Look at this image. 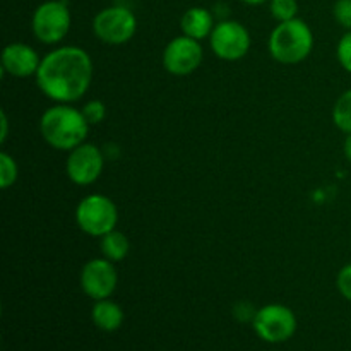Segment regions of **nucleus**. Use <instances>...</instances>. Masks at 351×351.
<instances>
[{"label":"nucleus","mask_w":351,"mask_h":351,"mask_svg":"<svg viewBox=\"0 0 351 351\" xmlns=\"http://www.w3.org/2000/svg\"><path fill=\"white\" fill-rule=\"evenodd\" d=\"M36 84L55 103L79 101L93 81V60L88 51L75 45L51 50L41 58Z\"/></svg>","instance_id":"1"},{"label":"nucleus","mask_w":351,"mask_h":351,"mask_svg":"<svg viewBox=\"0 0 351 351\" xmlns=\"http://www.w3.org/2000/svg\"><path fill=\"white\" fill-rule=\"evenodd\" d=\"M41 137L48 146L58 151H72L81 146L89 132V123L82 115V110L67 103H57L45 110L40 119Z\"/></svg>","instance_id":"2"},{"label":"nucleus","mask_w":351,"mask_h":351,"mask_svg":"<svg viewBox=\"0 0 351 351\" xmlns=\"http://www.w3.org/2000/svg\"><path fill=\"white\" fill-rule=\"evenodd\" d=\"M314 48V33L305 21L295 19L280 23L269 34L267 50L271 57L283 65L304 62Z\"/></svg>","instance_id":"3"},{"label":"nucleus","mask_w":351,"mask_h":351,"mask_svg":"<svg viewBox=\"0 0 351 351\" xmlns=\"http://www.w3.org/2000/svg\"><path fill=\"white\" fill-rule=\"evenodd\" d=\"M75 223L86 235L101 239L117 228L119 209L106 195L89 194L82 197L75 208Z\"/></svg>","instance_id":"4"},{"label":"nucleus","mask_w":351,"mask_h":351,"mask_svg":"<svg viewBox=\"0 0 351 351\" xmlns=\"http://www.w3.org/2000/svg\"><path fill=\"white\" fill-rule=\"evenodd\" d=\"M71 10L67 0H47L34 9L31 29L34 38L45 45H57L71 29Z\"/></svg>","instance_id":"5"},{"label":"nucleus","mask_w":351,"mask_h":351,"mask_svg":"<svg viewBox=\"0 0 351 351\" xmlns=\"http://www.w3.org/2000/svg\"><path fill=\"white\" fill-rule=\"evenodd\" d=\"M137 17L123 5L105 7L93 19V33L106 45H123L134 38Z\"/></svg>","instance_id":"6"},{"label":"nucleus","mask_w":351,"mask_h":351,"mask_svg":"<svg viewBox=\"0 0 351 351\" xmlns=\"http://www.w3.org/2000/svg\"><path fill=\"white\" fill-rule=\"evenodd\" d=\"M252 328L267 343H285L297 331V317L287 305L269 304L257 311Z\"/></svg>","instance_id":"7"},{"label":"nucleus","mask_w":351,"mask_h":351,"mask_svg":"<svg viewBox=\"0 0 351 351\" xmlns=\"http://www.w3.org/2000/svg\"><path fill=\"white\" fill-rule=\"evenodd\" d=\"M250 33L239 21H219L209 36L213 53L226 62H235L245 57L250 50Z\"/></svg>","instance_id":"8"},{"label":"nucleus","mask_w":351,"mask_h":351,"mask_svg":"<svg viewBox=\"0 0 351 351\" xmlns=\"http://www.w3.org/2000/svg\"><path fill=\"white\" fill-rule=\"evenodd\" d=\"M103 167H105V156H103L101 149L95 144L82 143L81 146L69 151L65 171L72 184L86 187L98 180Z\"/></svg>","instance_id":"9"},{"label":"nucleus","mask_w":351,"mask_h":351,"mask_svg":"<svg viewBox=\"0 0 351 351\" xmlns=\"http://www.w3.org/2000/svg\"><path fill=\"white\" fill-rule=\"evenodd\" d=\"M204 51L201 41L191 36L173 38L163 50V67L173 75H189L202 64Z\"/></svg>","instance_id":"10"},{"label":"nucleus","mask_w":351,"mask_h":351,"mask_svg":"<svg viewBox=\"0 0 351 351\" xmlns=\"http://www.w3.org/2000/svg\"><path fill=\"white\" fill-rule=\"evenodd\" d=\"M115 263L105 259V257H96L88 261L81 269V288L89 298L93 300H103L110 298L119 285V274H117Z\"/></svg>","instance_id":"11"},{"label":"nucleus","mask_w":351,"mask_h":351,"mask_svg":"<svg viewBox=\"0 0 351 351\" xmlns=\"http://www.w3.org/2000/svg\"><path fill=\"white\" fill-rule=\"evenodd\" d=\"M41 58L33 47L26 43H10L2 51V72L12 77L24 79L29 75H36L40 69Z\"/></svg>","instance_id":"12"},{"label":"nucleus","mask_w":351,"mask_h":351,"mask_svg":"<svg viewBox=\"0 0 351 351\" xmlns=\"http://www.w3.org/2000/svg\"><path fill=\"white\" fill-rule=\"evenodd\" d=\"M215 26V17L206 7H191V9L185 10L180 19L182 33L197 41L211 36Z\"/></svg>","instance_id":"13"},{"label":"nucleus","mask_w":351,"mask_h":351,"mask_svg":"<svg viewBox=\"0 0 351 351\" xmlns=\"http://www.w3.org/2000/svg\"><path fill=\"white\" fill-rule=\"evenodd\" d=\"M91 319L98 329L113 332L123 324V311L119 304L112 302L110 298H103V300H96L93 305Z\"/></svg>","instance_id":"14"},{"label":"nucleus","mask_w":351,"mask_h":351,"mask_svg":"<svg viewBox=\"0 0 351 351\" xmlns=\"http://www.w3.org/2000/svg\"><path fill=\"white\" fill-rule=\"evenodd\" d=\"M99 249L105 259L112 261V263H120L127 257L130 250L129 239L123 235L119 230H113V232L106 233L101 237V243H99Z\"/></svg>","instance_id":"15"},{"label":"nucleus","mask_w":351,"mask_h":351,"mask_svg":"<svg viewBox=\"0 0 351 351\" xmlns=\"http://www.w3.org/2000/svg\"><path fill=\"white\" fill-rule=\"evenodd\" d=\"M332 120L341 132L351 134V89L343 93L332 108Z\"/></svg>","instance_id":"16"},{"label":"nucleus","mask_w":351,"mask_h":351,"mask_svg":"<svg viewBox=\"0 0 351 351\" xmlns=\"http://www.w3.org/2000/svg\"><path fill=\"white\" fill-rule=\"evenodd\" d=\"M269 10L271 16L278 23H285V21H290L297 17L298 2L297 0H269Z\"/></svg>","instance_id":"17"},{"label":"nucleus","mask_w":351,"mask_h":351,"mask_svg":"<svg viewBox=\"0 0 351 351\" xmlns=\"http://www.w3.org/2000/svg\"><path fill=\"white\" fill-rule=\"evenodd\" d=\"M17 175H19V170H17L16 160L9 153H0V187L7 191L10 185L16 184Z\"/></svg>","instance_id":"18"},{"label":"nucleus","mask_w":351,"mask_h":351,"mask_svg":"<svg viewBox=\"0 0 351 351\" xmlns=\"http://www.w3.org/2000/svg\"><path fill=\"white\" fill-rule=\"evenodd\" d=\"M81 110L89 125H98V123H101L106 117V106L101 99H91V101L86 103Z\"/></svg>","instance_id":"19"},{"label":"nucleus","mask_w":351,"mask_h":351,"mask_svg":"<svg viewBox=\"0 0 351 351\" xmlns=\"http://www.w3.org/2000/svg\"><path fill=\"white\" fill-rule=\"evenodd\" d=\"M336 57H338L339 65L346 72H351V31L343 34V38L339 40L338 48H336Z\"/></svg>","instance_id":"20"},{"label":"nucleus","mask_w":351,"mask_h":351,"mask_svg":"<svg viewBox=\"0 0 351 351\" xmlns=\"http://www.w3.org/2000/svg\"><path fill=\"white\" fill-rule=\"evenodd\" d=\"M332 14L339 26L351 31V0H336Z\"/></svg>","instance_id":"21"},{"label":"nucleus","mask_w":351,"mask_h":351,"mask_svg":"<svg viewBox=\"0 0 351 351\" xmlns=\"http://www.w3.org/2000/svg\"><path fill=\"white\" fill-rule=\"evenodd\" d=\"M336 287H338L339 293L351 302V264H346L339 269L338 278H336Z\"/></svg>","instance_id":"22"},{"label":"nucleus","mask_w":351,"mask_h":351,"mask_svg":"<svg viewBox=\"0 0 351 351\" xmlns=\"http://www.w3.org/2000/svg\"><path fill=\"white\" fill-rule=\"evenodd\" d=\"M0 143H5L7 136H9V119H7V113L5 110L0 112Z\"/></svg>","instance_id":"23"},{"label":"nucleus","mask_w":351,"mask_h":351,"mask_svg":"<svg viewBox=\"0 0 351 351\" xmlns=\"http://www.w3.org/2000/svg\"><path fill=\"white\" fill-rule=\"evenodd\" d=\"M343 151H345L346 160H348L351 163V134H346L345 144H343Z\"/></svg>","instance_id":"24"},{"label":"nucleus","mask_w":351,"mask_h":351,"mask_svg":"<svg viewBox=\"0 0 351 351\" xmlns=\"http://www.w3.org/2000/svg\"><path fill=\"white\" fill-rule=\"evenodd\" d=\"M247 5H263V3H267L269 0H242Z\"/></svg>","instance_id":"25"}]
</instances>
